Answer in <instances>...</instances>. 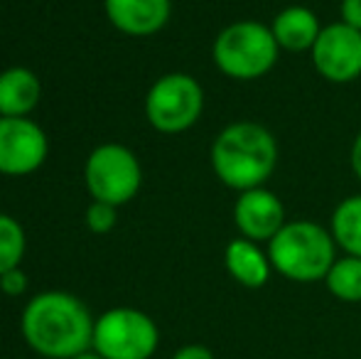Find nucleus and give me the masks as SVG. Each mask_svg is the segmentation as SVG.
<instances>
[{"label":"nucleus","instance_id":"nucleus-1","mask_svg":"<svg viewBox=\"0 0 361 359\" xmlns=\"http://www.w3.org/2000/svg\"><path fill=\"white\" fill-rule=\"evenodd\" d=\"M94 317L72 293L44 291L25 305L20 317L23 340L44 359H74L91 350Z\"/></svg>","mask_w":361,"mask_h":359},{"label":"nucleus","instance_id":"nucleus-2","mask_svg":"<svg viewBox=\"0 0 361 359\" xmlns=\"http://www.w3.org/2000/svg\"><path fill=\"white\" fill-rule=\"evenodd\" d=\"M212 168L219 182L238 195L266 187L278 168V140L266 126L256 121L228 123L212 143Z\"/></svg>","mask_w":361,"mask_h":359},{"label":"nucleus","instance_id":"nucleus-3","mask_svg":"<svg viewBox=\"0 0 361 359\" xmlns=\"http://www.w3.org/2000/svg\"><path fill=\"white\" fill-rule=\"evenodd\" d=\"M273 271L293 283H317L327 278L337 261V241L332 231L310 219L288 221L268 241Z\"/></svg>","mask_w":361,"mask_h":359},{"label":"nucleus","instance_id":"nucleus-4","mask_svg":"<svg viewBox=\"0 0 361 359\" xmlns=\"http://www.w3.org/2000/svg\"><path fill=\"white\" fill-rule=\"evenodd\" d=\"M276 37L271 25H261L256 20H238L224 28L216 35L212 59L224 77L233 82H256L266 77L278 62Z\"/></svg>","mask_w":361,"mask_h":359},{"label":"nucleus","instance_id":"nucleus-5","mask_svg":"<svg viewBox=\"0 0 361 359\" xmlns=\"http://www.w3.org/2000/svg\"><path fill=\"white\" fill-rule=\"evenodd\" d=\"M160 345L155 320L138 308H111L94 322L91 350L104 359H150Z\"/></svg>","mask_w":361,"mask_h":359},{"label":"nucleus","instance_id":"nucleus-6","mask_svg":"<svg viewBox=\"0 0 361 359\" xmlns=\"http://www.w3.org/2000/svg\"><path fill=\"white\" fill-rule=\"evenodd\" d=\"M204 111V89L195 77L172 72L160 77L145 96V116L160 133L175 135L200 121Z\"/></svg>","mask_w":361,"mask_h":359},{"label":"nucleus","instance_id":"nucleus-7","mask_svg":"<svg viewBox=\"0 0 361 359\" xmlns=\"http://www.w3.org/2000/svg\"><path fill=\"white\" fill-rule=\"evenodd\" d=\"M84 182L96 202L121 207L138 195L143 168L130 148L121 143H106L91 150L86 158Z\"/></svg>","mask_w":361,"mask_h":359},{"label":"nucleus","instance_id":"nucleus-8","mask_svg":"<svg viewBox=\"0 0 361 359\" xmlns=\"http://www.w3.org/2000/svg\"><path fill=\"white\" fill-rule=\"evenodd\" d=\"M310 57L317 74L329 84H352L361 77V32L349 25L332 23L322 28Z\"/></svg>","mask_w":361,"mask_h":359},{"label":"nucleus","instance_id":"nucleus-9","mask_svg":"<svg viewBox=\"0 0 361 359\" xmlns=\"http://www.w3.org/2000/svg\"><path fill=\"white\" fill-rule=\"evenodd\" d=\"M49 140L35 121L0 116V175H30L44 163Z\"/></svg>","mask_w":361,"mask_h":359},{"label":"nucleus","instance_id":"nucleus-10","mask_svg":"<svg viewBox=\"0 0 361 359\" xmlns=\"http://www.w3.org/2000/svg\"><path fill=\"white\" fill-rule=\"evenodd\" d=\"M233 224L241 231L243 239H251L256 244H268L286 221V205L276 192L268 187L246 190L236 197L233 205Z\"/></svg>","mask_w":361,"mask_h":359},{"label":"nucleus","instance_id":"nucleus-11","mask_svg":"<svg viewBox=\"0 0 361 359\" xmlns=\"http://www.w3.org/2000/svg\"><path fill=\"white\" fill-rule=\"evenodd\" d=\"M104 8L111 25L130 37L160 32L172 13L170 0H104Z\"/></svg>","mask_w":361,"mask_h":359},{"label":"nucleus","instance_id":"nucleus-12","mask_svg":"<svg viewBox=\"0 0 361 359\" xmlns=\"http://www.w3.org/2000/svg\"><path fill=\"white\" fill-rule=\"evenodd\" d=\"M224 264H226V271L238 286L243 288H263L268 283L273 273V264L268 251L261 249V244L251 239H238L228 241L226 251H224Z\"/></svg>","mask_w":361,"mask_h":359},{"label":"nucleus","instance_id":"nucleus-13","mask_svg":"<svg viewBox=\"0 0 361 359\" xmlns=\"http://www.w3.org/2000/svg\"><path fill=\"white\" fill-rule=\"evenodd\" d=\"M271 32L278 47L286 52H310L317 42L322 25L319 18L305 5H290L273 18Z\"/></svg>","mask_w":361,"mask_h":359},{"label":"nucleus","instance_id":"nucleus-14","mask_svg":"<svg viewBox=\"0 0 361 359\" xmlns=\"http://www.w3.org/2000/svg\"><path fill=\"white\" fill-rule=\"evenodd\" d=\"M42 87L32 69L10 67L0 74V116L25 118L39 104Z\"/></svg>","mask_w":361,"mask_h":359},{"label":"nucleus","instance_id":"nucleus-15","mask_svg":"<svg viewBox=\"0 0 361 359\" xmlns=\"http://www.w3.org/2000/svg\"><path fill=\"white\" fill-rule=\"evenodd\" d=\"M337 249L361 259V195H352L337 205L329 224Z\"/></svg>","mask_w":361,"mask_h":359},{"label":"nucleus","instance_id":"nucleus-16","mask_svg":"<svg viewBox=\"0 0 361 359\" xmlns=\"http://www.w3.org/2000/svg\"><path fill=\"white\" fill-rule=\"evenodd\" d=\"M324 286L337 300L342 303H361V259L359 256H339L332 264Z\"/></svg>","mask_w":361,"mask_h":359},{"label":"nucleus","instance_id":"nucleus-17","mask_svg":"<svg viewBox=\"0 0 361 359\" xmlns=\"http://www.w3.org/2000/svg\"><path fill=\"white\" fill-rule=\"evenodd\" d=\"M25 229L13 217L0 214V276L13 269H20L25 256Z\"/></svg>","mask_w":361,"mask_h":359},{"label":"nucleus","instance_id":"nucleus-18","mask_svg":"<svg viewBox=\"0 0 361 359\" xmlns=\"http://www.w3.org/2000/svg\"><path fill=\"white\" fill-rule=\"evenodd\" d=\"M116 207L106 205V202H91L89 209H86V226H89L94 234H109L116 226Z\"/></svg>","mask_w":361,"mask_h":359},{"label":"nucleus","instance_id":"nucleus-19","mask_svg":"<svg viewBox=\"0 0 361 359\" xmlns=\"http://www.w3.org/2000/svg\"><path fill=\"white\" fill-rule=\"evenodd\" d=\"M0 291L5 293V296L15 298V296H23L25 291H27V276H25L23 269H13L8 273H3L0 276Z\"/></svg>","mask_w":361,"mask_h":359},{"label":"nucleus","instance_id":"nucleus-20","mask_svg":"<svg viewBox=\"0 0 361 359\" xmlns=\"http://www.w3.org/2000/svg\"><path fill=\"white\" fill-rule=\"evenodd\" d=\"M342 23L361 32V0H342Z\"/></svg>","mask_w":361,"mask_h":359},{"label":"nucleus","instance_id":"nucleus-21","mask_svg":"<svg viewBox=\"0 0 361 359\" xmlns=\"http://www.w3.org/2000/svg\"><path fill=\"white\" fill-rule=\"evenodd\" d=\"M172 359H216V357L204 345H185L172 355Z\"/></svg>","mask_w":361,"mask_h":359},{"label":"nucleus","instance_id":"nucleus-22","mask_svg":"<svg viewBox=\"0 0 361 359\" xmlns=\"http://www.w3.org/2000/svg\"><path fill=\"white\" fill-rule=\"evenodd\" d=\"M349 165H352L354 178L361 182V130L357 133V138H354L352 150H349Z\"/></svg>","mask_w":361,"mask_h":359},{"label":"nucleus","instance_id":"nucleus-23","mask_svg":"<svg viewBox=\"0 0 361 359\" xmlns=\"http://www.w3.org/2000/svg\"><path fill=\"white\" fill-rule=\"evenodd\" d=\"M74 359H104V357H101L99 352L89 350V352H84V355H79V357H74Z\"/></svg>","mask_w":361,"mask_h":359}]
</instances>
